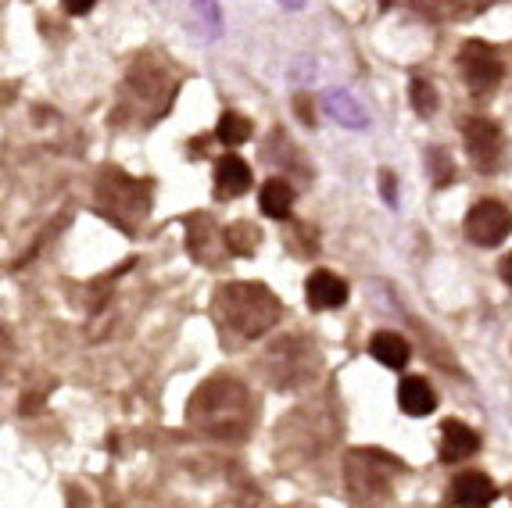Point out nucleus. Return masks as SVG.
I'll return each mask as SVG.
<instances>
[{
	"mask_svg": "<svg viewBox=\"0 0 512 508\" xmlns=\"http://www.w3.org/2000/svg\"><path fill=\"white\" fill-rule=\"evenodd\" d=\"M176 97V83L169 79L165 68H158L154 61H140L126 79V101L137 104V111L144 115V122H154L158 115H165Z\"/></svg>",
	"mask_w": 512,
	"mask_h": 508,
	"instance_id": "0eeeda50",
	"label": "nucleus"
},
{
	"mask_svg": "<svg viewBox=\"0 0 512 508\" xmlns=\"http://www.w3.org/2000/svg\"><path fill=\"white\" fill-rule=\"evenodd\" d=\"M326 111H330L341 126H355V129L366 126V111L359 108L355 97L344 94V90H330V94H326Z\"/></svg>",
	"mask_w": 512,
	"mask_h": 508,
	"instance_id": "a211bd4d",
	"label": "nucleus"
},
{
	"mask_svg": "<svg viewBox=\"0 0 512 508\" xmlns=\"http://www.w3.org/2000/svg\"><path fill=\"white\" fill-rule=\"evenodd\" d=\"M251 394L240 380L230 376H215V380L201 383L194 390V398L187 405V423L190 430L205 433V437H244L251 426Z\"/></svg>",
	"mask_w": 512,
	"mask_h": 508,
	"instance_id": "f257e3e1",
	"label": "nucleus"
},
{
	"mask_svg": "<svg viewBox=\"0 0 512 508\" xmlns=\"http://www.w3.org/2000/svg\"><path fill=\"white\" fill-rule=\"evenodd\" d=\"M380 179H384V197L394 204V172H380Z\"/></svg>",
	"mask_w": 512,
	"mask_h": 508,
	"instance_id": "bb28decb",
	"label": "nucleus"
},
{
	"mask_svg": "<svg viewBox=\"0 0 512 508\" xmlns=\"http://www.w3.org/2000/svg\"><path fill=\"white\" fill-rule=\"evenodd\" d=\"M265 365H269L276 387L291 390V387H301V383L316 380L323 358H319V351L312 348V340L308 337H280L273 348H269Z\"/></svg>",
	"mask_w": 512,
	"mask_h": 508,
	"instance_id": "39448f33",
	"label": "nucleus"
},
{
	"mask_svg": "<svg viewBox=\"0 0 512 508\" xmlns=\"http://www.w3.org/2000/svg\"><path fill=\"white\" fill-rule=\"evenodd\" d=\"M294 108H298V115H301V122H305V126H316V111H312V101H308L305 94L294 97Z\"/></svg>",
	"mask_w": 512,
	"mask_h": 508,
	"instance_id": "b1692460",
	"label": "nucleus"
},
{
	"mask_svg": "<svg viewBox=\"0 0 512 508\" xmlns=\"http://www.w3.org/2000/svg\"><path fill=\"white\" fill-rule=\"evenodd\" d=\"M215 140L226 147H240L251 140V122L244 119V115H237V111H226L219 119V126H215Z\"/></svg>",
	"mask_w": 512,
	"mask_h": 508,
	"instance_id": "6ab92c4d",
	"label": "nucleus"
},
{
	"mask_svg": "<svg viewBox=\"0 0 512 508\" xmlns=\"http://www.w3.org/2000/svg\"><path fill=\"white\" fill-rule=\"evenodd\" d=\"M280 297L262 283H226L215 297V315L226 330H233L244 340H258L280 322Z\"/></svg>",
	"mask_w": 512,
	"mask_h": 508,
	"instance_id": "f03ea898",
	"label": "nucleus"
},
{
	"mask_svg": "<svg viewBox=\"0 0 512 508\" xmlns=\"http://www.w3.org/2000/svg\"><path fill=\"white\" fill-rule=\"evenodd\" d=\"M398 408H402L405 415H416V419L434 412L437 394L427 376H405V380L398 383Z\"/></svg>",
	"mask_w": 512,
	"mask_h": 508,
	"instance_id": "4468645a",
	"label": "nucleus"
},
{
	"mask_svg": "<svg viewBox=\"0 0 512 508\" xmlns=\"http://www.w3.org/2000/svg\"><path fill=\"white\" fill-rule=\"evenodd\" d=\"M459 133L466 140V154H470L473 169L484 176H498L509 165V140H505L502 126L487 115H470L459 122Z\"/></svg>",
	"mask_w": 512,
	"mask_h": 508,
	"instance_id": "423d86ee",
	"label": "nucleus"
},
{
	"mask_svg": "<svg viewBox=\"0 0 512 508\" xmlns=\"http://www.w3.org/2000/svg\"><path fill=\"white\" fill-rule=\"evenodd\" d=\"M459 4H470V8H466V15H473V11H484L487 4H495V0H459Z\"/></svg>",
	"mask_w": 512,
	"mask_h": 508,
	"instance_id": "cd10ccee",
	"label": "nucleus"
},
{
	"mask_svg": "<svg viewBox=\"0 0 512 508\" xmlns=\"http://www.w3.org/2000/svg\"><path fill=\"white\" fill-rule=\"evenodd\" d=\"M251 190V165L237 154H222L215 161V194L219 197H240Z\"/></svg>",
	"mask_w": 512,
	"mask_h": 508,
	"instance_id": "ddd939ff",
	"label": "nucleus"
},
{
	"mask_svg": "<svg viewBox=\"0 0 512 508\" xmlns=\"http://www.w3.org/2000/svg\"><path fill=\"white\" fill-rule=\"evenodd\" d=\"M376 4H380V8H391V4H394V0H376Z\"/></svg>",
	"mask_w": 512,
	"mask_h": 508,
	"instance_id": "c756f323",
	"label": "nucleus"
},
{
	"mask_svg": "<svg viewBox=\"0 0 512 508\" xmlns=\"http://www.w3.org/2000/svg\"><path fill=\"white\" fill-rule=\"evenodd\" d=\"M369 355L376 358L380 365H387V369H405L412 358V344L402 337V333H373V340H369Z\"/></svg>",
	"mask_w": 512,
	"mask_h": 508,
	"instance_id": "2eb2a0df",
	"label": "nucleus"
},
{
	"mask_svg": "<svg viewBox=\"0 0 512 508\" xmlns=\"http://www.w3.org/2000/svg\"><path fill=\"white\" fill-rule=\"evenodd\" d=\"M412 8H416V15L430 18V22H444V18L462 15L459 0H412Z\"/></svg>",
	"mask_w": 512,
	"mask_h": 508,
	"instance_id": "412c9836",
	"label": "nucleus"
},
{
	"mask_svg": "<svg viewBox=\"0 0 512 508\" xmlns=\"http://www.w3.org/2000/svg\"><path fill=\"white\" fill-rule=\"evenodd\" d=\"M258 204H262V215H269V219H291V212H294L291 183H283V179H269V183H262V190H258Z\"/></svg>",
	"mask_w": 512,
	"mask_h": 508,
	"instance_id": "dca6fc26",
	"label": "nucleus"
},
{
	"mask_svg": "<svg viewBox=\"0 0 512 508\" xmlns=\"http://www.w3.org/2000/svg\"><path fill=\"white\" fill-rule=\"evenodd\" d=\"M61 4H65L69 15H86V11H94L97 0H61Z\"/></svg>",
	"mask_w": 512,
	"mask_h": 508,
	"instance_id": "393cba45",
	"label": "nucleus"
},
{
	"mask_svg": "<svg viewBox=\"0 0 512 508\" xmlns=\"http://www.w3.org/2000/svg\"><path fill=\"white\" fill-rule=\"evenodd\" d=\"M194 18L201 26L208 22V36H219L222 18H219V8H215V0H194Z\"/></svg>",
	"mask_w": 512,
	"mask_h": 508,
	"instance_id": "5701e85b",
	"label": "nucleus"
},
{
	"mask_svg": "<svg viewBox=\"0 0 512 508\" xmlns=\"http://www.w3.org/2000/svg\"><path fill=\"white\" fill-rule=\"evenodd\" d=\"M258 244H262V233H258V226L248 219L230 222V226L222 229V247L230 254H237V258H251V254L258 251Z\"/></svg>",
	"mask_w": 512,
	"mask_h": 508,
	"instance_id": "f3484780",
	"label": "nucleus"
},
{
	"mask_svg": "<svg viewBox=\"0 0 512 508\" xmlns=\"http://www.w3.org/2000/svg\"><path fill=\"white\" fill-rule=\"evenodd\" d=\"M480 451V433L473 426H466L462 419H444L441 423V455L444 466H455V462H466Z\"/></svg>",
	"mask_w": 512,
	"mask_h": 508,
	"instance_id": "9d476101",
	"label": "nucleus"
},
{
	"mask_svg": "<svg viewBox=\"0 0 512 508\" xmlns=\"http://www.w3.org/2000/svg\"><path fill=\"white\" fill-rule=\"evenodd\" d=\"M97 201L111 215V222H119L122 229L140 226L147 212H151V187L140 183V179H129L126 172H108V176L97 183Z\"/></svg>",
	"mask_w": 512,
	"mask_h": 508,
	"instance_id": "20e7f679",
	"label": "nucleus"
},
{
	"mask_svg": "<svg viewBox=\"0 0 512 508\" xmlns=\"http://www.w3.org/2000/svg\"><path fill=\"white\" fill-rule=\"evenodd\" d=\"M405 473V466L394 455L380 448H355L344 458V487L355 501H369L376 494H387L391 483Z\"/></svg>",
	"mask_w": 512,
	"mask_h": 508,
	"instance_id": "7ed1b4c3",
	"label": "nucleus"
},
{
	"mask_svg": "<svg viewBox=\"0 0 512 508\" xmlns=\"http://www.w3.org/2000/svg\"><path fill=\"white\" fill-rule=\"evenodd\" d=\"M427 161H430V172H434V183L437 187H448V183H452L455 179V161L448 158V151H444V147H434V151L427 154Z\"/></svg>",
	"mask_w": 512,
	"mask_h": 508,
	"instance_id": "4be33fe9",
	"label": "nucleus"
},
{
	"mask_svg": "<svg viewBox=\"0 0 512 508\" xmlns=\"http://www.w3.org/2000/svg\"><path fill=\"white\" fill-rule=\"evenodd\" d=\"M409 101H412V108H416V115H423V119H430V115L441 108V94H437V86L430 83V79H423V76L412 79Z\"/></svg>",
	"mask_w": 512,
	"mask_h": 508,
	"instance_id": "aec40b11",
	"label": "nucleus"
},
{
	"mask_svg": "<svg viewBox=\"0 0 512 508\" xmlns=\"http://www.w3.org/2000/svg\"><path fill=\"white\" fill-rule=\"evenodd\" d=\"M512 233V208L498 197H480L466 212V237L477 247H498Z\"/></svg>",
	"mask_w": 512,
	"mask_h": 508,
	"instance_id": "1a4fd4ad",
	"label": "nucleus"
},
{
	"mask_svg": "<svg viewBox=\"0 0 512 508\" xmlns=\"http://www.w3.org/2000/svg\"><path fill=\"white\" fill-rule=\"evenodd\" d=\"M280 4H283V8H294V11L305 8V0H280Z\"/></svg>",
	"mask_w": 512,
	"mask_h": 508,
	"instance_id": "c85d7f7f",
	"label": "nucleus"
},
{
	"mask_svg": "<svg viewBox=\"0 0 512 508\" xmlns=\"http://www.w3.org/2000/svg\"><path fill=\"white\" fill-rule=\"evenodd\" d=\"M498 498V487L491 476L484 473H462L452 480V494H448V501L452 505H470V508H484L491 505V501Z\"/></svg>",
	"mask_w": 512,
	"mask_h": 508,
	"instance_id": "f8f14e48",
	"label": "nucleus"
},
{
	"mask_svg": "<svg viewBox=\"0 0 512 508\" xmlns=\"http://www.w3.org/2000/svg\"><path fill=\"white\" fill-rule=\"evenodd\" d=\"M459 72H462V83L470 86V94L487 97L495 94L498 83L505 79V61L498 54V47L484 40H466L459 47Z\"/></svg>",
	"mask_w": 512,
	"mask_h": 508,
	"instance_id": "6e6552de",
	"label": "nucleus"
},
{
	"mask_svg": "<svg viewBox=\"0 0 512 508\" xmlns=\"http://www.w3.org/2000/svg\"><path fill=\"white\" fill-rule=\"evenodd\" d=\"M498 276H502L505 287H512V251L502 258V265H498Z\"/></svg>",
	"mask_w": 512,
	"mask_h": 508,
	"instance_id": "a878e982",
	"label": "nucleus"
},
{
	"mask_svg": "<svg viewBox=\"0 0 512 508\" xmlns=\"http://www.w3.org/2000/svg\"><path fill=\"white\" fill-rule=\"evenodd\" d=\"M305 297H308V308H316V312H333V308H341L348 301V283L330 269H316L308 276L305 283Z\"/></svg>",
	"mask_w": 512,
	"mask_h": 508,
	"instance_id": "9b49d317",
	"label": "nucleus"
}]
</instances>
